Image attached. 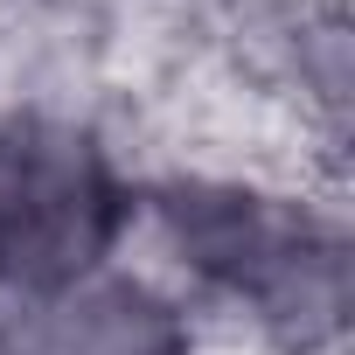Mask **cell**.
<instances>
[{"label":"cell","mask_w":355,"mask_h":355,"mask_svg":"<svg viewBox=\"0 0 355 355\" xmlns=\"http://www.w3.org/2000/svg\"><path fill=\"white\" fill-rule=\"evenodd\" d=\"M112 230V189L84 146L28 139L0 153V265L28 279H70Z\"/></svg>","instance_id":"1"},{"label":"cell","mask_w":355,"mask_h":355,"mask_svg":"<svg viewBox=\"0 0 355 355\" xmlns=\"http://www.w3.org/2000/svg\"><path fill=\"white\" fill-rule=\"evenodd\" d=\"M182 244L196 251L202 272H216L223 286L237 293H293L306 300V272L313 265H334L327 251H313V230L265 209L258 196H196L182 202Z\"/></svg>","instance_id":"2"}]
</instances>
